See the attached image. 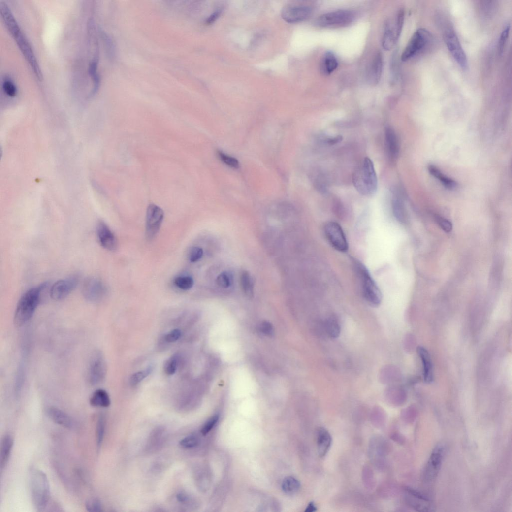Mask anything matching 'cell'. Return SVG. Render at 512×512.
<instances>
[{"mask_svg":"<svg viewBox=\"0 0 512 512\" xmlns=\"http://www.w3.org/2000/svg\"><path fill=\"white\" fill-rule=\"evenodd\" d=\"M47 284L32 288L26 291L20 299L15 312L14 323L21 327L29 321L34 314L40 303L41 294Z\"/></svg>","mask_w":512,"mask_h":512,"instance_id":"obj_1","label":"cell"},{"mask_svg":"<svg viewBox=\"0 0 512 512\" xmlns=\"http://www.w3.org/2000/svg\"><path fill=\"white\" fill-rule=\"evenodd\" d=\"M29 483L32 502L38 511H43L49 503L51 495L47 476L42 470L32 469L29 473Z\"/></svg>","mask_w":512,"mask_h":512,"instance_id":"obj_2","label":"cell"},{"mask_svg":"<svg viewBox=\"0 0 512 512\" xmlns=\"http://www.w3.org/2000/svg\"><path fill=\"white\" fill-rule=\"evenodd\" d=\"M354 185L359 193L366 197L374 196L378 187L377 177L372 160L366 157L353 175Z\"/></svg>","mask_w":512,"mask_h":512,"instance_id":"obj_3","label":"cell"},{"mask_svg":"<svg viewBox=\"0 0 512 512\" xmlns=\"http://www.w3.org/2000/svg\"><path fill=\"white\" fill-rule=\"evenodd\" d=\"M5 26L14 39L17 45L29 64L31 69L39 80L42 79V74L37 59L29 41L23 33L16 18L8 20Z\"/></svg>","mask_w":512,"mask_h":512,"instance_id":"obj_4","label":"cell"},{"mask_svg":"<svg viewBox=\"0 0 512 512\" xmlns=\"http://www.w3.org/2000/svg\"><path fill=\"white\" fill-rule=\"evenodd\" d=\"M355 264L365 299L370 305L375 307L379 306L382 300V294L379 286L364 264L358 261L355 262Z\"/></svg>","mask_w":512,"mask_h":512,"instance_id":"obj_5","label":"cell"},{"mask_svg":"<svg viewBox=\"0 0 512 512\" xmlns=\"http://www.w3.org/2000/svg\"><path fill=\"white\" fill-rule=\"evenodd\" d=\"M433 40L430 32L424 28L418 29L411 37L401 55L402 61L406 62L430 47Z\"/></svg>","mask_w":512,"mask_h":512,"instance_id":"obj_6","label":"cell"},{"mask_svg":"<svg viewBox=\"0 0 512 512\" xmlns=\"http://www.w3.org/2000/svg\"><path fill=\"white\" fill-rule=\"evenodd\" d=\"M356 15L353 11L341 10L329 12L320 15L316 20V24L319 27L335 28L347 26L353 23Z\"/></svg>","mask_w":512,"mask_h":512,"instance_id":"obj_7","label":"cell"},{"mask_svg":"<svg viewBox=\"0 0 512 512\" xmlns=\"http://www.w3.org/2000/svg\"><path fill=\"white\" fill-rule=\"evenodd\" d=\"M444 37L448 49L459 66L463 70H466L468 66L467 57L455 31L448 28L445 31Z\"/></svg>","mask_w":512,"mask_h":512,"instance_id":"obj_8","label":"cell"},{"mask_svg":"<svg viewBox=\"0 0 512 512\" xmlns=\"http://www.w3.org/2000/svg\"><path fill=\"white\" fill-rule=\"evenodd\" d=\"M324 233L328 241L336 250L341 253L348 251L349 244L346 236L338 223H327L324 227Z\"/></svg>","mask_w":512,"mask_h":512,"instance_id":"obj_9","label":"cell"},{"mask_svg":"<svg viewBox=\"0 0 512 512\" xmlns=\"http://www.w3.org/2000/svg\"><path fill=\"white\" fill-rule=\"evenodd\" d=\"M164 217L163 210L155 204L148 206L146 214V235L148 239H153L161 228Z\"/></svg>","mask_w":512,"mask_h":512,"instance_id":"obj_10","label":"cell"},{"mask_svg":"<svg viewBox=\"0 0 512 512\" xmlns=\"http://www.w3.org/2000/svg\"><path fill=\"white\" fill-rule=\"evenodd\" d=\"M82 292L84 298L87 301L94 303L103 299L107 293V289L100 280L91 277L85 281Z\"/></svg>","mask_w":512,"mask_h":512,"instance_id":"obj_11","label":"cell"},{"mask_svg":"<svg viewBox=\"0 0 512 512\" xmlns=\"http://www.w3.org/2000/svg\"><path fill=\"white\" fill-rule=\"evenodd\" d=\"M106 372L105 361L100 353H96L92 357L87 373V380L90 385H98L104 379Z\"/></svg>","mask_w":512,"mask_h":512,"instance_id":"obj_12","label":"cell"},{"mask_svg":"<svg viewBox=\"0 0 512 512\" xmlns=\"http://www.w3.org/2000/svg\"><path fill=\"white\" fill-rule=\"evenodd\" d=\"M444 456V448L437 446L431 453L424 472L425 481L430 482L437 476L440 470Z\"/></svg>","mask_w":512,"mask_h":512,"instance_id":"obj_13","label":"cell"},{"mask_svg":"<svg viewBox=\"0 0 512 512\" xmlns=\"http://www.w3.org/2000/svg\"><path fill=\"white\" fill-rule=\"evenodd\" d=\"M78 282V278L74 276L56 282L51 288L50 296L57 301L65 298L75 289Z\"/></svg>","mask_w":512,"mask_h":512,"instance_id":"obj_14","label":"cell"},{"mask_svg":"<svg viewBox=\"0 0 512 512\" xmlns=\"http://www.w3.org/2000/svg\"><path fill=\"white\" fill-rule=\"evenodd\" d=\"M406 499L408 504L418 511H432V503L430 499L419 492L410 488H405Z\"/></svg>","mask_w":512,"mask_h":512,"instance_id":"obj_15","label":"cell"},{"mask_svg":"<svg viewBox=\"0 0 512 512\" xmlns=\"http://www.w3.org/2000/svg\"><path fill=\"white\" fill-rule=\"evenodd\" d=\"M312 14L311 8L305 6L289 5L285 7L281 12L283 20L288 23H295L308 19Z\"/></svg>","mask_w":512,"mask_h":512,"instance_id":"obj_16","label":"cell"},{"mask_svg":"<svg viewBox=\"0 0 512 512\" xmlns=\"http://www.w3.org/2000/svg\"><path fill=\"white\" fill-rule=\"evenodd\" d=\"M383 66V56L380 52H377L373 57L367 71V80L370 85L374 86L379 83L382 76Z\"/></svg>","mask_w":512,"mask_h":512,"instance_id":"obj_17","label":"cell"},{"mask_svg":"<svg viewBox=\"0 0 512 512\" xmlns=\"http://www.w3.org/2000/svg\"><path fill=\"white\" fill-rule=\"evenodd\" d=\"M97 235L101 245L109 251L115 250L117 247V239L109 227L104 222L100 221L97 226Z\"/></svg>","mask_w":512,"mask_h":512,"instance_id":"obj_18","label":"cell"},{"mask_svg":"<svg viewBox=\"0 0 512 512\" xmlns=\"http://www.w3.org/2000/svg\"><path fill=\"white\" fill-rule=\"evenodd\" d=\"M47 414L49 417L56 424L66 428H72L74 422L70 416L65 412L54 407L48 408Z\"/></svg>","mask_w":512,"mask_h":512,"instance_id":"obj_19","label":"cell"},{"mask_svg":"<svg viewBox=\"0 0 512 512\" xmlns=\"http://www.w3.org/2000/svg\"><path fill=\"white\" fill-rule=\"evenodd\" d=\"M318 453L320 457H325L329 452L332 443L329 432L324 428H320L317 436Z\"/></svg>","mask_w":512,"mask_h":512,"instance_id":"obj_20","label":"cell"},{"mask_svg":"<svg viewBox=\"0 0 512 512\" xmlns=\"http://www.w3.org/2000/svg\"><path fill=\"white\" fill-rule=\"evenodd\" d=\"M385 142L390 158L395 160L398 157L400 146L397 136L391 127L387 126L385 129Z\"/></svg>","mask_w":512,"mask_h":512,"instance_id":"obj_21","label":"cell"},{"mask_svg":"<svg viewBox=\"0 0 512 512\" xmlns=\"http://www.w3.org/2000/svg\"><path fill=\"white\" fill-rule=\"evenodd\" d=\"M14 445L13 437L9 434L5 435L2 439L0 445V464L2 471L9 461Z\"/></svg>","mask_w":512,"mask_h":512,"instance_id":"obj_22","label":"cell"},{"mask_svg":"<svg viewBox=\"0 0 512 512\" xmlns=\"http://www.w3.org/2000/svg\"><path fill=\"white\" fill-rule=\"evenodd\" d=\"M397 35L395 24L392 26L391 23L388 22L386 24L382 39L383 48L387 51L392 49L399 38Z\"/></svg>","mask_w":512,"mask_h":512,"instance_id":"obj_23","label":"cell"},{"mask_svg":"<svg viewBox=\"0 0 512 512\" xmlns=\"http://www.w3.org/2000/svg\"><path fill=\"white\" fill-rule=\"evenodd\" d=\"M418 352L422 362L424 380L430 383L433 380V369L429 352L422 347L418 348Z\"/></svg>","mask_w":512,"mask_h":512,"instance_id":"obj_24","label":"cell"},{"mask_svg":"<svg viewBox=\"0 0 512 512\" xmlns=\"http://www.w3.org/2000/svg\"><path fill=\"white\" fill-rule=\"evenodd\" d=\"M90 404L93 407H108L111 404V400L108 393L103 389L96 390L90 399Z\"/></svg>","mask_w":512,"mask_h":512,"instance_id":"obj_25","label":"cell"},{"mask_svg":"<svg viewBox=\"0 0 512 512\" xmlns=\"http://www.w3.org/2000/svg\"><path fill=\"white\" fill-rule=\"evenodd\" d=\"M428 169L430 174L441 182L445 188L449 189H454L457 186V183L455 181L445 176L436 167L430 165L429 166Z\"/></svg>","mask_w":512,"mask_h":512,"instance_id":"obj_26","label":"cell"},{"mask_svg":"<svg viewBox=\"0 0 512 512\" xmlns=\"http://www.w3.org/2000/svg\"><path fill=\"white\" fill-rule=\"evenodd\" d=\"M338 62L335 55L331 52L325 53L322 62V68L324 72L330 74L337 68Z\"/></svg>","mask_w":512,"mask_h":512,"instance_id":"obj_27","label":"cell"},{"mask_svg":"<svg viewBox=\"0 0 512 512\" xmlns=\"http://www.w3.org/2000/svg\"><path fill=\"white\" fill-rule=\"evenodd\" d=\"M392 208L397 219L400 221L404 222L406 218V211L404 202L398 194L395 195L393 199Z\"/></svg>","mask_w":512,"mask_h":512,"instance_id":"obj_28","label":"cell"},{"mask_svg":"<svg viewBox=\"0 0 512 512\" xmlns=\"http://www.w3.org/2000/svg\"><path fill=\"white\" fill-rule=\"evenodd\" d=\"M282 489L288 495H293L296 493L300 488V483L298 480L293 477H288L285 478L282 483Z\"/></svg>","mask_w":512,"mask_h":512,"instance_id":"obj_29","label":"cell"},{"mask_svg":"<svg viewBox=\"0 0 512 512\" xmlns=\"http://www.w3.org/2000/svg\"><path fill=\"white\" fill-rule=\"evenodd\" d=\"M240 284L242 289L245 294L248 297H252L254 292V282L250 273L243 271L240 276Z\"/></svg>","mask_w":512,"mask_h":512,"instance_id":"obj_30","label":"cell"},{"mask_svg":"<svg viewBox=\"0 0 512 512\" xmlns=\"http://www.w3.org/2000/svg\"><path fill=\"white\" fill-rule=\"evenodd\" d=\"M89 73L93 81L94 87L91 92L94 95L99 89L100 85V77L98 73V62L97 59L93 60L90 64Z\"/></svg>","mask_w":512,"mask_h":512,"instance_id":"obj_31","label":"cell"},{"mask_svg":"<svg viewBox=\"0 0 512 512\" xmlns=\"http://www.w3.org/2000/svg\"><path fill=\"white\" fill-rule=\"evenodd\" d=\"M326 330L330 337L336 338L340 334V326L337 320L333 317L328 318L325 322Z\"/></svg>","mask_w":512,"mask_h":512,"instance_id":"obj_32","label":"cell"},{"mask_svg":"<svg viewBox=\"0 0 512 512\" xmlns=\"http://www.w3.org/2000/svg\"><path fill=\"white\" fill-rule=\"evenodd\" d=\"M174 283L179 289L184 291L190 290L194 284L193 278L186 276L177 277L174 280Z\"/></svg>","mask_w":512,"mask_h":512,"instance_id":"obj_33","label":"cell"},{"mask_svg":"<svg viewBox=\"0 0 512 512\" xmlns=\"http://www.w3.org/2000/svg\"><path fill=\"white\" fill-rule=\"evenodd\" d=\"M105 419L104 416L101 415L99 416L97 427H96V439H97V446L99 448L103 442L105 431Z\"/></svg>","mask_w":512,"mask_h":512,"instance_id":"obj_34","label":"cell"},{"mask_svg":"<svg viewBox=\"0 0 512 512\" xmlns=\"http://www.w3.org/2000/svg\"><path fill=\"white\" fill-rule=\"evenodd\" d=\"M217 154L219 159L224 164L234 169H237L239 167V161L235 158L221 151H218Z\"/></svg>","mask_w":512,"mask_h":512,"instance_id":"obj_35","label":"cell"},{"mask_svg":"<svg viewBox=\"0 0 512 512\" xmlns=\"http://www.w3.org/2000/svg\"><path fill=\"white\" fill-rule=\"evenodd\" d=\"M199 442L200 439L198 436L193 434L182 439L180 442V445L186 449H191V448H194L197 446Z\"/></svg>","mask_w":512,"mask_h":512,"instance_id":"obj_36","label":"cell"},{"mask_svg":"<svg viewBox=\"0 0 512 512\" xmlns=\"http://www.w3.org/2000/svg\"><path fill=\"white\" fill-rule=\"evenodd\" d=\"M233 277L232 275L227 272H224L221 273L217 278V283L221 288H228L232 284Z\"/></svg>","mask_w":512,"mask_h":512,"instance_id":"obj_37","label":"cell"},{"mask_svg":"<svg viewBox=\"0 0 512 512\" xmlns=\"http://www.w3.org/2000/svg\"><path fill=\"white\" fill-rule=\"evenodd\" d=\"M153 368L150 366L143 371L134 373L130 378V383L132 386H136L152 372Z\"/></svg>","mask_w":512,"mask_h":512,"instance_id":"obj_38","label":"cell"},{"mask_svg":"<svg viewBox=\"0 0 512 512\" xmlns=\"http://www.w3.org/2000/svg\"><path fill=\"white\" fill-rule=\"evenodd\" d=\"M3 89L9 97L13 98L17 94V88L14 83L9 78H6L3 82Z\"/></svg>","mask_w":512,"mask_h":512,"instance_id":"obj_39","label":"cell"},{"mask_svg":"<svg viewBox=\"0 0 512 512\" xmlns=\"http://www.w3.org/2000/svg\"><path fill=\"white\" fill-rule=\"evenodd\" d=\"M510 26L507 25L502 32L498 42V52L500 55L504 53L510 34Z\"/></svg>","mask_w":512,"mask_h":512,"instance_id":"obj_40","label":"cell"},{"mask_svg":"<svg viewBox=\"0 0 512 512\" xmlns=\"http://www.w3.org/2000/svg\"><path fill=\"white\" fill-rule=\"evenodd\" d=\"M178 359L176 355L168 359L165 363L164 369L165 373L169 375L175 373L177 368Z\"/></svg>","mask_w":512,"mask_h":512,"instance_id":"obj_41","label":"cell"},{"mask_svg":"<svg viewBox=\"0 0 512 512\" xmlns=\"http://www.w3.org/2000/svg\"><path fill=\"white\" fill-rule=\"evenodd\" d=\"M85 506L88 512H98L103 511L102 504L97 499L92 498L87 500Z\"/></svg>","mask_w":512,"mask_h":512,"instance_id":"obj_42","label":"cell"},{"mask_svg":"<svg viewBox=\"0 0 512 512\" xmlns=\"http://www.w3.org/2000/svg\"><path fill=\"white\" fill-rule=\"evenodd\" d=\"M203 250L198 247H192L189 253V259L192 263H195L200 260L203 256Z\"/></svg>","mask_w":512,"mask_h":512,"instance_id":"obj_43","label":"cell"},{"mask_svg":"<svg viewBox=\"0 0 512 512\" xmlns=\"http://www.w3.org/2000/svg\"><path fill=\"white\" fill-rule=\"evenodd\" d=\"M219 417L218 415L213 416L212 417L207 421L202 427L201 431V433L204 436L209 433L216 425L219 421Z\"/></svg>","mask_w":512,"mask_h":512,"instance_id":"obj_44","label":"cell"},{"mask_svg":"<svg viewBox=\"0 0 512 512\" xmlns=\"http://www.w3.org/2000/svg\"><path fill=\"white\" fill-rule=\"evenodd\" d=\"M436 220L439 225L444 231L449 233L452 231L453 226L450 221L440 217H436Z\"/></svg>","mask_w":512,"mask_h":512,"instance_id":"obj_45","label":"cell"},{"mask_svg":"<svg viewBox=\"0 0 512 512\" xmlns=\"http://www.w3.org/2000/svg\"><path fill=\"white\" fill-rule=\"evenodd\" d=\"M181 331L179 329H174L168 333L165 337V340L169 343H173L178 340L181 337Z\"/></svg>","mask_w":512,"mask_h":512,"instance_id":"obj_46","label":"cell"},{"mask_svg":"<svg viewBox=\"0 0 512 512\" xmlns=\"http://www.w3.org/2000/svg\"><path fill=\"white\" fill-rule=\"evenodd\" d=\"M261 331L264 334L267 336H272L274 334L273 326L270 323L267 322H264L261 324Z\"/></svg>","mask_w":512,"mask_h":512,"instance_id":"obj_47","label":"cell"},{"mask_svg":"<svg viewBox=\"0 0 512 512\" xmlns=\"http://www.w3.org/2000/svg\"><path fill=\"white\" fill-rule=\"evenodd\" d=\"M342 140L343 137L339 135L335 137L328 138L325 140V142L329 145H334L340 143Z\"/></svg>","mask_w":512,"mask_h":512,"instance_id":"obj_48","label":"cell"},{"mask_svg":"<svg viewBox=\"0 0 512 512\" xmlns=\"http://www.w3.org/2000/svg\"><path fill=\"white\" fill-rule=\"evenodd\" d=\"M221 13V11H216L214 12L210 17L206 20V23L207 24H210L213 23L219 17Z\"/></svg>","mask_w":512,"mask_h":512,"instance_id":"obj_49","label":"cell"},{"mask_svg":"<svg viewBox=\"0 0 512 512\" xmlns=\"http://www.w3.org/2000/svg\"><path fill=\"white\" fill-rule=\"evenodd\" d=\"M317 507L316 506L315 503L314 502H311L309 503V504H308V505L306 507L305 512H315L316 511H317Z\"/></svg>","mask_w":512,"mask_h":512,"instance_id":"obj_50","label":"cell"}]
</instances>
